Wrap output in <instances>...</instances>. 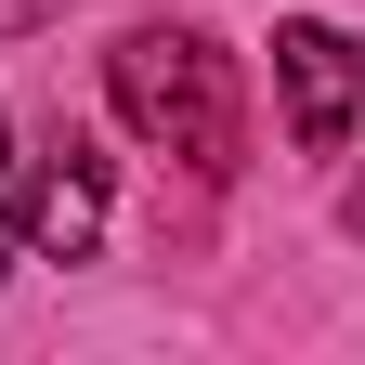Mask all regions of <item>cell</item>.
Returning <instances> with one entry per match:
<instances>
[{
	"label": "cell",
	"mask_w": 365,
	"mask_h": 365,
	"mask_svg": "<svg viewBox=\"0 0 365 365\" xmlns=\"http://www.w3.org/2000/svg\"><path fill=\"white\" fill-rule=\"evenodd\" d=\"M66 0H0V39H26V26H53Z\"/></svg>",
	"instance_id": "obj_4"
},
{
	"label": "cell",
	"mask_w": 365,
	"mask_h": 365,
	"mask_svg": "<svg viewBox=\"0 0 365 365\" xmlns=\"http://www.w3.org/2000/svg\"><path fill=\"white\" fill-rule=\"evenodd\" d=\"M14 248L26 261H91L105 248V157L53 130L39 157H14Z\"/></svg>",
	"instance_id": "obj_2"
},
{
	"label": "cell",
	"mask_w": 365,
	"mask_h": 365,
	"mask_svg": "<svg viewBox=\"0 0 365 365\" xmlns=\"http://www.w3.org/2000/svg\"><path fill=\"white\" fill-rule=\"evenodd\" d=\"M339 222H352V235H365V182H352V196H339Z\"/></svg>",
	"instance_id": "obj_6"
},
{
	"label": "cell",
	"mask_w": 365,
	"mask_h": 365,
	"mask_svg": "<svg viewBox=\"0 0 365 365\" xmlns=\"http://www.w3.org/2000/svg\"><path fill=\"white\" fill-rule=\"evenodd\" d=\"M105 91H118V118L144 130L157 157H182L196 182H222L248 157V91H235V53L196 26H130L118 53H105Z\"/></svg>",
	"instance_id": "obj_1"
},
{
	"label": "cell",
	"mask_w": 365,
	"mask_h": 365,
	"mask_svg": "<svg viewBox=\"0 0 365 365\" xmlns=\"http://www.w3.org/2000/svg\"><path fill=\"white\" fill-rule=\"evenodd\" d=\"M0 248H14V118H0Z\"/></svg>",
	"instance_id": "obj_5"
},
{
	"label": "cell",
	"mask_w": 365,
	"mask_h": 365,
	"mask_svg": "<svg viewBox=\"0 0 365 365\" xmlns=\"http://www.w3.org/2000/svg\"><path fill=\"white\" fill-rule=\"evenodd\" d=\"M274 78H287V130H300V157H339L352 144V118H365V53L339 26H274Z\"/></svg>",
	"instance_id": "obj_3"
}]
</instances>
